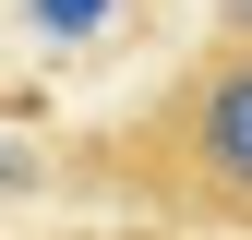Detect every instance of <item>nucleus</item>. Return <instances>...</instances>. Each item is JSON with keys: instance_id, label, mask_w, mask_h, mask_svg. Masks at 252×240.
<instances>
[{"instance_id": "1", "label": "nucleus", "mask_w": 252, "mask_h": 240, "mask_svg": "<svg viewBox=\"0 0 252 240\" xmlns=\"http://www.w3.org/2000/svg\"><path fill=\"white\" fill-rule=\"evenodd\" d=\"M60 192L96 216H156L192 240H252V36H204L132 108L60 144Z\"/></svg>"}, {"instance_id": "2", "label": "nucleus", "mask_w": 252, "mask_h": 240, "mask_svg": "<svg viewBox=\"0 0 252 240\" xmlns=\"http://www.w3.org/2000/svg\"><path fill=\"white\" fill-rule=\"evenodd\" d=\"M84 240H192V228H156V216H96Z\"/></svg>"}, {"instance_id": "3", "label": "nucleus", "mask_w": 252, "mask_h": 240, "mask_svg": "<svg viewBox=\"0 0 252 240\" xmlns=\"http://www.w3.org/2000/svg\"><path fill=\"white\" fill-rule=\"evenodd\" d=\"M216 36H252V0H216Z\"/></svg>"}]
</instances>
